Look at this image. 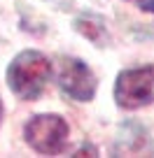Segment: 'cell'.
Masks as SVG:
<instances>
[{
  "label": "cell",
  "instance_id": "6",
  "mask_svg": "<svg viewBox=\"0 0 154 158\" xmlns=\"http://www.w3.org/2000/svg\"><path fill=\"white\" fill-rule=\"evenodd\" d=\"M0 121H2V102H0Z\"/></svg>",
  "mask_w": 154,
  "mask_h": 158
},
{
  "label": "cell",
  "instance_id": "1",
  "mask_svg": "<svg viewBox=\"0 0 154 158\" xmlns=\"http://www.w3.org/2000/svg\"><path fill=\"white\" fill-rule=\"evenodd\" d=\"M51 74V63L40 51H21L7 70V84L21 100H35Z\"/></svg>",
  "mask_w": 154,
  "mask_h": 158
},
{
  "label": "cell",
  "instance_id": "4",
  "mask_svg": "<svg viewBox=\"0 0 154 158\" xmlns=\"http://www.w3.org/2000/svg\"><path fill=\"white\" fill-rule=\"evenodd\" d=\"M56 84H59L70 98L82 100V102L91 100L94 93H96V77L80 58H68V56H63V58L59 60V65H56Z\"/></svg>",
  "mask_w": 154,
  "mask_h": 158
},
{
  "label": "cell",
  "instance_id": "2",
  "mask_svg": "<svg viewBox=\"0 0 154 158\" xmlns=\"http://www.w3.org/2000/svg\"><path fill=\"white\" fill-rule=\"evenodd\" d=\"M114 100L124 109H140L154 102V68L124 70L114 84Z\"/></svg>",
  "mask_w": 154,
  "mask_h": 158
},
{
  "label": "cell",
  "instance_id": "3",
  "mask_svg": "<svg viewBox=\"0 0 154 158\" xmlns=\"http://www.w3.org/2000/svg\"><path fill=\"white\" fill-rule=\"evenodd\" d=\"M26 142L37 153H59L68 139V123L56 114H40L26 123Z\"/></svg>",
  "mask_w": 154,
  "mask_h": 158
},
{
  "label": "cell",
  "instance_id": "5",
  "mask_svg": "<svg viewBox=\"0 0 154 158\" xmlns=\"http://www.w3.org/2000/svg\"><path fill=\"white\" fill-rule=\"evenodd\" d=\"M135 2H138L140 10H145V12H154V0H135Z\"/></svg>",
  "mask_w": 154,
  "mask_h": 158
}]
</instances>
